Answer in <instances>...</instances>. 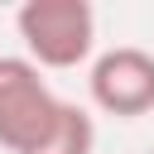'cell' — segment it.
<instances>
[{
	"label": "cell",
	"instance_id": "cell-5",
	"mask_svg": "<svg viewBox=\"0 0 154 154\" xmlns=\"http://www.w3.org/2000/svg\"><path fill=\"white\" fill-rule=\"evenodd\" d=\"M149 154H154V149H149Z\"/></svg>",
	"mask_w": 154,
	"mask_h": 154
},
{
	"label": "cell",
	"instance_id": "cell-2",
	"mask_svg": "<svg viewBox=\"0 0 154 154\" xmlns=\"http://www.w3.org/2000/svg\"><path fill=\"white\" fill-rule=\"evenodd\" d=\"M63 116V101L38 77V63L5 53L0 58V144L10 154H34Z\"/></svg>",
	"mask_w": 154,
	"mask_h": 154
},
{
	"label": "cell",
	"instance_id": "cell-4",
	"mask_svg": "<svg viewBox=\"0 0 154 154\" xmlns=\"http://www.w3.org/2000/svg\"><path fill=\"white\" fill-rule=\"evenodd\" d=\"M91 144H96V125H91V116H87L82 106L63 101V116H58L53 135H48L34 154H91Z\"/></svg>",
	"mask_w": 154,
	"mask_h": 154
},
{
	"label": "cell",
	"instance_id": "cell-1",
	"mask_svg": "<svg viewBox=\"0 0 154 154\" xmlns=\"http://www.w3.org/2000/svg\"><path fill=\"white\" fill-rule=\"evenodd\" d=\"M29 63L38 67H77L96 48V14L87 0H24L14 14Z\"/></svg>",
	"mask_w": 154,
	"mask_h": 154
},
{
	"label": "cell",
	"instance_id": "cell-3",
	"mask_svg": "<svg viewBox=\"0 0 154 154\" xmlns=\"http://www.w3.org/2000/svg\"><path fill=\"white\" fill-rule=\"evenodd\" d=\"M87 91H91L96 111H106V116H120V120L149 116L154 111V53H144L135 43L106 48L91 63Z\"/></svg>",
	"mask_w": 154,
	"mask_h": 154
}]
</instances>
